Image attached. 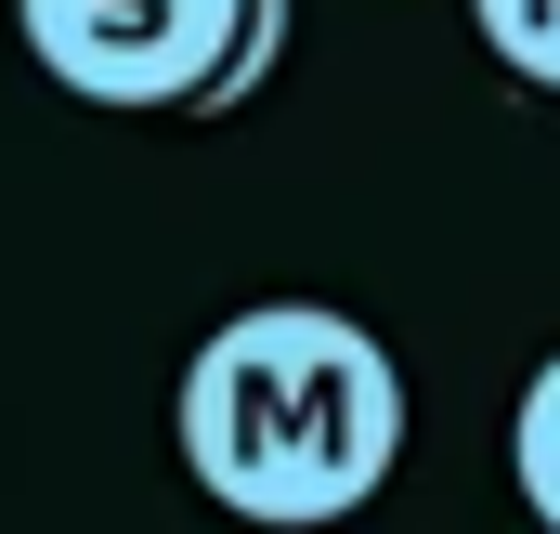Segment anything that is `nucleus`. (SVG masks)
Segmentation results:
<instances>
[{
  "label": "nucleus",
  "mask_w": 560,
  "mask_h": 534,
  "mask_svg": "<svg viewBox=\"0 0 560 534\" xmlns=\"http://www.w3.org/2000/svg\"><path fill=\"white\" fill-rule=\"evenodd\" d=\"M170 443L222 522L326 534L405 469V365L339 300H248L183 352Z\"/></svg>",
  "instance_id": "f257e3e1"
},
{
  "label": "nucleus",
  "mask_w": 560,
  "mask_h": 534,
  "mask_svg": "<svg viewBox=\"0 0 560 534\" xmlns=\"http://www.w3.org/2000/svg\"><path fill=\"white\" fill-rule=\"evenodd\" d=\"M26 66L105 118H196L222 53H235V0H13Z\"/></svg>",
  "instance_id": "f03ea898"
},
{
  "label": "nucleus",
  "mask_w": 560,
  "mask_h": 534,
  "mask_svg": "<svg viewBox=\"0 0 560 534\" xmlns=\"http://www.w3.org/2000/svg\"><path fill=\"white\" fill-rule=\"evenodd\" d=\"M509 469H522V509L560 534V352L522 379V404H509Z\"/></svg>",
  "instance_id": "7ed1b4c3"
},
{
  "label": "nucleus",
  "mask_w": 560,
  "mask_h": 534,
  "mask_svg": "<svg viewBox=\"0 0 560 534\" xmlns=\"http://www.w3.org/2000/svg\"><path fill=\"white\" fill-rule=\"evenodd\" d=\"M469 26L522 92H560V0H469Z\"/></svg>",
  "instance_id": "20e7f679"
},
{
  "label": "nucleus",
  "mask_w": 560,
  "mask_h": 534,
  "mask_svg": "<svg viewBox=\"0 0 560 534\" xmlns=\"http://www.w3.org/2000/svg\"><path fill=\"white\" fill-rule=\"evenodd\" d=\"M275 66H287V0H235V53H222V79H209V105H196V118H235Z\"/></svg>",
  "instance_id": "39448f33"
}]
</instances>
